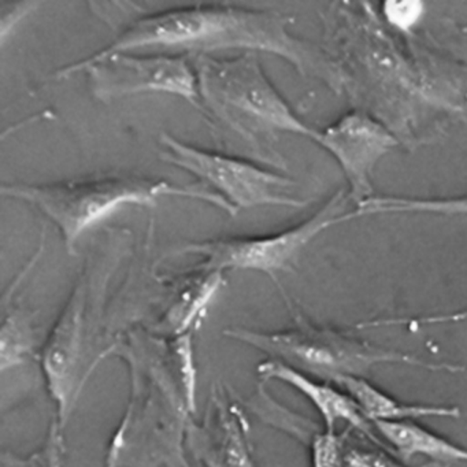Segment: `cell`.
<instances>
[{"instance_id": "1", "label": "cell", "mask_w": 467, "mask_h": 467, "mask_svg": "<svg viewBox=\"0 0 467 467\" xmlns=\"http://www.w3.org/2000/svg\"><path fill=\"white\" fill-rule=\"evenodd\" d=\"M294 17L275 10L239 4H198L140 15L128 24L108 47L92 56L158 53L210 56L242 50L280 57L300 75H321L322 61L308 43L289 32Z\"/></svg>"}, {"instance_id": "2", "label": "cell", "mask_w": 467, "mask_h": 467, "mask_svg": "<svg viewBox=\"0 0 467 467\" xmlns=\"http://www.w3.org/2000/svg\"><path fill=\"white\" fill-rule=\"evenodd\" d=\"M0 192L36 207L50 218L61 231L69 254H75L78 240L87 229L125 204L154 207L161 198H185L213 204L229 215H236L234 207L218 192L180 187L168 180L149 177L111 176L53 184H5Z\"/></svg>"}, {"instance_id": "3", "label": "cell", "mask_w": 467, "mask_h": 467, "mask_svg": "<svg viewBox=\"0 0 467 467\" xmlns=\"http://www.w3.org/2000/svg\"><path fill=\"white\" fill-rule=\"evenodd\" d=\"M202 108L258 150L262 139L277 133L308 138L319 130L306 124L284 99L262 67L259 54L244 51L234 58L199 56L193 59Z\"/></svg>"}, {"instance_id": "4", "label": "cell", "mask_w": 467, "mask_h": 467, "mask_svg": "<svg viewBox=\"0 0 467 467\" xmlns=\"http://www.w3.org/2000/svg\"><path fill=\"white\" fill-rule=\"evenodd\" d=\"M234 340L250 344L306 374L324 381L336 382L341 377H363L373 366L396 363L429 370H462L448 363L429 362L414 355L382 348L336 330L322 329L300 322L294 329L284 332L261 333L247 329L226 332Z\"/></svg>"}, {"instance_id": "5", "label": "cell", "mask_w": 467, "mask_h": 467, "mask_svg": "<svg viewBox=\"0 0 467 467\" xmlns=\"http://www.w3.org/2000/svg\"><path fill=\"white\" fill-rule=\"evenodd\" d=\"M348 202V192L340 190L316 214L285 231L190 243L174 250L173 255L201 256V264L193 267V272L253 270L275 278L278 273L291 269L303 250L319 234L354 218L352 213L344 214Z\"/></svg>"}, {"instance_id": "6", "label": "cell", "mask_w": 467, "mask_h": 467, "mask_svg": "<svg viewBox=\"0 0 467 467\" xmlns=\"http://www.w3.org/2000/svg\"><path fill=\"white\" fill-rule=\"evenodd\" d=\"M88 75L92 94L99 100H113L130 95L161 92L187 100L202 108L198 75L185 54L114 53L89 56L67 65L56 73V80H64L75 73Z\"/></svg>"}, {"instance_id": "7", "label": "cell", "mask_w": 467, "mask_h": 467, "mask_svg": "<svg viewBox=\"0 0 467 467\" xmlns=\"http://www.w3.org/2000/svg\"><path fill=\"white\" fill-rule=\"evenodd\" d=\"M161 160L203 180L218 191L234 212L255 207L300 209L307 202L291 193L294 180L267 171L243 158L229 157L184 143L174 136H160Z\"/></svg>"}, {"instance_id": "8", "label": "cell", "mask_w": 467, "mask_h": 467, "mask_svg": "<svg viewBox=\"0 0 467 467\" xmlns=\"http://www.w3.org/2000/svg\"><path fill=\"white\" fill-rule=\"evenodd\" d=\"M316 143L340 166L348 182L349 202L357 207L373 198L374 169L399 144L387 127L360 111L346 114L319 130Z\"/></svg>"}, {"instance_id": "9", "label": "cell", "mask_w": 467, "mask_h": 467, "mask_svg": "<svg viewBox=\"0 0 467 467\" xmlns=\"http://www.w3.org/2000/svg\"><path fill=\"white\" fill-rule=\"evenodd\" d=\"M86 278L81 277L57 321L43 352V371L48 390L57 401L59 418L65 417L75 387L76 370L83 344Z\"/></svg>"}, {"instance_id": "10", "label": "cell", "mask_w": 467, "mask_h": 467, "mask_svg": "<svg viewBox=\"0 0 467 467\" xmlns=\"http://www.w3.org/2000/svg\"><path fill=\"white\" fill-rule=\"evenodd\" d=\"M258 374L262 379H277L302 393L321 415L325 431H336V425L344 422L349 429L360 431L379 444L373 423L366 418L357 401L343 389H337L325 381H317L308 374L275 359L262 362L258 366Z\"/></svg>"}, {"instance_id": "11", "label": "cell", "mask_w": 467, "mask_h": 467, "mask_svg": "<svg viewBox=\"0 0 467 467\" xmlns=\"http://www.w3.org/2000/svg\"><path fill=\"white\" fill-rule=\"evenodd\" d=\"M377 434L389 445L399 458L410 462L414 458L428 461L431 467H451L455 463H467V448L450 441L445 437L412 422H385L373 420Z\"/></svg>"}, {"instance_id": "12", "label": "cell", "mask_w": 467, "mask_h": 467, "mask_svg": "<svg viewBox=\"0 0 467 467\" xmlns=\"http://www.w3.org/2000/svg\"><path fill=\"white\" fill-rule=\"evenodd\" d=\"M335 384L357 401L370 422H404L420 418H459L462 415L461 409L455 406L404 403L382 392L363 377H341Z\"/></svg>"}, {"instance_id": "13", "label": "cell", "mask_w": 467, "mask_h": 467, "mask_svg": "<svg viewBox=\"0 0 467 467\" xmlns=\"http://www.w3.org/2000/svg\"><path fill=\"white\" fill-rule=\"evenodd\" d=\"M368 214H436L467 217V195L452 198H395L373 196L357 207L352 215Z\"/></svg>"}, {"instance_id": "14", "label": "cell", "mask_w": 467, "mask_h": 467, "mask_svg": "<svg viewBox=\"0 0 467 467\" xmlns=\"http://www.w3.org/2000/svg\"><path fill=\"white\" fill-rule=\"evenodd\" d=\"M0 346H2V352H0L2 370L21 365L31 354L34 347V330H32L31 322L23 313L16 311L5 319Z\"/></svg>"}, {"instance_id": "15", "label": "cell", "mask_w": 467, "mask_h": 467, "mask_svg": "<svg viewBox=\"0 0 467 467\" xmlns=\"http://www.w3.org/2000/svg\"><path fill=\"white\" fill-rule=\"evenodd\" d=\"M311 467H346L343 436L336 431H316L310 440Z\"/></svg>"}, {"instance_id": "16", "label": "cell", "mask_w": 467, "mask_h": 467, "mask_svg": "<svg viewBox=\"0 0 467 467\" xmlns=\"http://www.w3.org/2000/svg\"><path fill=\"white\" fill-rule=\"evenodd\" d=\"M385 17L399 29L412 28L423 16V4L418 2H390L385 5Z\"/></svg>"}, {"instance_id": "17", "label": "cell", "mask_w": 467, "mask_h": 467, "mask_svg": "<svg viewBox=\"0 0 467 467\" xmlns=\"http://www.w3.org/2000/svg\"><path fill=\"white\" fill-rule=\"evenodd\" d=\"M346 467H406L382 451L347 448Z\"/></svg>"}, {"instance_id": "18", "label": "cell", "mask_w": 467, "mask_h": 467, "mask_svg": "<svg viewBox=\"0 0 467 467\" xmlns=\"http://www.w3.org/2000/svg\"><path fill=\"white\" fill-rule=\"evenodd\" d=\"M39 4L34 2H18V4H2L0 6V29H2V40L6 39V35L13 31L21 20L31 15Z\"/></svg>"}, {"instance_id": "19", "label": "cell", "mask_w": 467, "mask_h": 467, "mask_svg": "<svg viewBox=\"0 0 467 467\" xmlns=\"http://www.w3.org/2000/svg\"><path fill=\"white\" fill-rule=\"evenodd\" d=\"M467 310L456 311V313L439 314L431 317V324H448V322L466 321Z\"/></svg>"}]
</instances>
